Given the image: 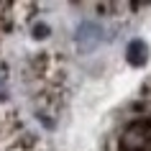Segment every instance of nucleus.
Segmentation results:
<instances>
[{
	"label": "nucleus",
	"mask_w": 151,
	"mask_h": 151,
	"mask_svg": "<svg viewBox=\"0 0 151 151\" xmlns=\"http://www.w3.org/2000/svg\"><path fill=\"white\" fill-rule=\"evenodd\" d=\"M74 41H77L80 51H85V54L92 51V49H97V46H100V41H103V28H100V23H95V21H85V23H80Z\"/></svg>",
	"instance_id": "obj_1"
},
{
	"label": "nucleus",
	"mask_w": 151,
	"mask_h": 151,
	"mask_svg": "<svg viewBox=\"0 0 151 151\" xmlns=\"http://www.w3.org/2000/svg\"><path fill=\"white\" fill-rule=\"evenodd\" d=\"M149 62V44L141 39H133L128 44V64L131 67H143Z\"/></svg>",
	"instance_id": "obj_2"
}]
</instances>
